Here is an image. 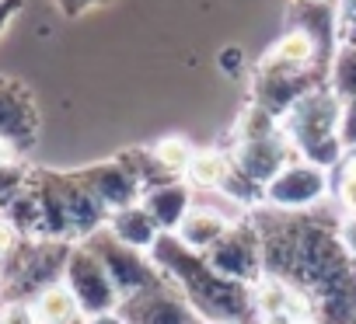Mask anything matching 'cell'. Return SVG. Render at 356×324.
I'll use <instances>...</instances> for the list:
<instances>
[{
  "label": "cell",
  "instance_id": "3957f363",
  "mask_svg": "<svg viewBox=\"0 0 356 324\" xmlns=\"http://www.w3.org/2000/svg\"><path fill=\"white\" fill-rule=\"evenodd\" d=\"M74 244L67 241H22L15 255L0 265L4 275V300H35L42 289L63 282Z\"/></svg>",
  "mask_w": 356,
  "mask_h": 324
},
{
  "label": "cell",
  "instance_id": "5bb4252c",
  "mask_svg": "<svg viewBox=\"0 0 356 324\" xmlns=\"http://www.w3.org/2000/svg\"><path fill=\"white\" fill-rule=\"evenodd\" d=\"M56 185H60V196H63V206H67V220H70V237H74V244H84L91 234L105 230L108 210L95 199V192L81 182L77 171H70V175H60V171H56Z\"/></svg>",
  "mask_w": 356,
  "mask_h": 324
},
{
  "label": "cell",
  "instance_id": "9a60e30c",
  "mask_svg": "<svg viewBox=\"0 0 356 324\" xmlns=\"http://www.w3.org/2000/svg\"><path fill=\"white\" fill-rule=\"evenodd\" d=\"M234 223H241V220H234V216L220 213L217 206H203V203H196V206L189 210V216L182 220V227L175 230V237L182 241L189 251L210 255V251L227 237V230H231Z\"/></svg>",
  "mask_w": 356,
  "mask_h": 324
},
{
  "label": "cell",
  "instance_id": "44dd1931",
  "mask_svg": "<svg viewBox=\"0 0 356 324\" xmlns=\"http://www.w3.org/2000/svg\"><path fill=\"white\" fill-rule=\"evenodd\" d=\"M150 153L157 157V164H161L171 178H186L193 157H196V150H193V143H189L186 136H161V139L150 146Z\"/></svg>",
  "mask_w": 356,
  "mask_h": 324
},
{
  "label": "cell",
  "instance_id": "603a6c76",
  "mask_svg": "<svg viewBox=\"0 0 356 324\" xmlns=\"http://www.w3.org/2000/svg\"><path fill=\"white\" fill-rule=\"evenodd\" d=\"M332 199L339 206V216L356 213V150H349L332 171Z\"/></svg>",
  "mask_w": 356,
  "mask_h": 324
},
{
  "label": "cell",
  "instance_id": "7c38bea8",
  "mask_svg": "<svg viewBox=\"0 0 356 324\" xmlns=\"http://www.w3.org/2000/svg\"><path fill=\"white\" fill-rule=\"evenodd\" d=\"M77 175H81V182L95 192V199H98L108 213L126 210V206H136V203L143 199L140 182L133 178V171L122 164L119 157L98 160V164H88V168H81Z\"/></svg>",
  "mask_w": 356,
  "mask_h": 324
},
{
  "label": "cell",
  "instance_id": "ffe728a7",
  "mask_svg": "<svg viewBox=\"0 0 356 324\" xmlns=\"http://www.w3.org/2000/svg\"><path fill=\"white\" fill-rule=\"evenodd\" d=\"M32 310H35V321L39 324H70V321L84 317L81 314V303H77V296L70 293L67 282H56V286L42 289L32 300Z\"/></svg>",
  "mask_w": 356,
  "mask_h": 324
},
{
  "label": "cell",
  "instance_id": "7402d4cb",
  "mask_svg": "<svg viewBox=\"0 0 356 324\" xmlns=\"http://www.w3.org/2000/svg\"><path fill=\"white\" fill-rule=\"evenodd\" d=\"M328 87L339 101H353L356 98V46L353 42H342L335 60H332V70H328Z\"/></svg>",
  "mask_w": 356,
  "mask_h": 324
},
{
  "label": "cell",
  "instance_id": "484cf974",
  "mask_svg": "<svg viewBox=\"0 0 356 324\" xmlns=\"http://www.w3.org/2000/svg\"><path fill=\"white\" fill-rule=\"evenodd\" d=\"M0 324H39L29 300H4L0 303Z\"/></svg>",
  "mask_w": 356,
  "mask_h": 324
},
{
  "label": "cell",
  "instance_id": "277c9868",
  "mask_svg": "<svg viewBox=\"0 0 356 324\" xmlns=\"http://www.w3.org/2000/svg\"><path fill=\"white\" fill-rule=\"evenodd\" d=\"M325 199H332V171L297 157L266 185L262 206L276 213H314Z\"/></svg>",
  "mask_w": 356,
  "mask_h": 324
},
{
  "label": "cell",
  "instance_id": "d4e9b609",
  "mask_svg": "<svg viewBox=\"0 0 356 324\" xmlns=\"http://www.w3.org/2000/svg\"><path fill=\"white\" fill-rule=\"evenodd\" d=\"M217 70H220L224 77H241V74L248 70L245 49H241V46H224V49L217 53Z\"/></svg>",
  "mask_w": 356,
  "mask_h": 324
},
{
  "label": "cell",
  "instance_id": "8fae6325",
  "mask_svg": "<svg viewBox=\"0 0 356 324\" xmlns=\"http://www.w3.org/2000/svg\"><path fill=\"white\" fill-rule=\"evenodd\" d=\"M0 136L8 139L15 157L29 153L39 139V108L29 87L4 74H0Z\"/></svg>",
  "mask_w": 356,
  "mask_h": 324
},
{
  "label": "cell",
  "instance_id": "4fadbf2b",
  "mask_svg": "<svg viewBox=\"0 0 356 324\" xmlns=\"http://www.w3.org/2000/svg\"><path fill=\"white\" fill-rule=\"evenodd\" d=\"M119 314L129 324H193L200 314L189 307V300L178 293L171 282L140 296H126L119 303Z\"/></svg>",
  "mask_w": 356,
  "mask_h": 324
},
{
  "label": "cell",
  "instance_id": "52a82bcc",
  "mask_svg": "<svg viewBox=\"0 0 356 324\" xmlns=\"http://www.w3.org/2000/svg\"><path fill=\"white\" fill-rule=\"evenodd\" d=\"M63 282L77 296L84 317H98V314L119 310V303H122V296H119L108 268L102 265V258L88 244H74L70 262H67V272H63Z\"/></svg>",
  "mask_w": 356,
  "mask_h": 324
},
{
  "label": "cell",
  "instance_id": "d6a6232c",
  "mask_svg": "<svg viewBox=\"0 0 356 324\" xmlns=\"http://www.w3.org/2000/svg\"><path fill=\"white\" fill-rule=\"evenodd\" d=\"M88 324H129L119 310H108V314H98V317H88Z\"/></svg>",
  "mask_w": 356,
  "mask_h": 324
},
{
  "label": "cell",
  "instance_id": "1f68e13d",
  "mask_svg": "<svg viewBox=\"0 0 356 324\" xmlns=\"http://www.w3.org/2000/svg\"><path fill=\"white\" fill-rule=\"evenodd\" d=\"M95 4H102V0H56V8H60L63 15H70V18L84 15V11H88V8H95Z\"/></svg>",
  "mask_w": 356,
  "mask_h": 324
},
{
  "label": "cell",
  "instance_id": "4316f807",
  "mask_svg": "<svg viewBox=\"0 0 356 324\" xmlns=\"http://www.w3.org/2000/svg\"><path fill=\"white\" fill-rule=\"evenodd\" d=\"M339 136H342V146H346V150H356V98H353V101H342Z\"/></svg>",
  "mask_w": 356,
  "mask_h": 324
},
{
  "label": "cell",
  "instance_id": "f1b7e54d",
  "mask_svg": "<svg viewBox=\"0 0 356 324\" xmlns=\"http://www.w3.org/2000/svg\"><path fill=\"white\" fill-rule=\"evenodd\" d=\"M339 241H342L346 255L356 262V213H349V216H339Z\"/></svg>",
  "mask_w": 356,
  "mask_h": 324
},
{
  "label": "cell",
  "instance_id": "30bf717a",
  "mask_svg": "<svg viewBox=\"0 0 356 324\" xmlns=\"http://www.w3.org/2000/svg\"><path fill=\"white\" fill-rule=\"evenodd\" d=\"M286 28H300L314 49H318V67L328 74L332 60L342 46V28H339V0H293Z\"/></svg>",
  "mask_w": 356,
  "mask_h": 324
},
{
  "label": "cell",
  "instance_id": "d590c367",
  "mask_svg": "<svg viewBox=\"0 0 356 324\" xmlns=\"http://www.w3.org/2000/svg\"><path fill=\"white\" fill-rule=\"evenodd\" d=\"M0 303H4V275H0Z\"/></svg>",
  "mask_w": 356,
  "mask_h": 324
},
{
  "label": "cell",
  "instance_id": "ac0fdd59",
  "mask_svg": "<svg viewBox=\"0 0 356 324\" xmlns=\"http://www.w3.org/2000/svg\"><path fill=\"white\" fill-rule=\"evenodd\" d=\"M227 175H231V150L207 146V150H196L193 164L186 171V182L193 192H220Z\"/></svg>",
  "mask_w": 356,
  "mask_h": 324
},
{
  "label": "cell",
  "instance_id": "8992f818",
  "mask_svg": "<svg viewBox=\"0 0 356 324\" xmlns=\"http://www.w3.org/2000/svg\"><path fill=\"white\" fill-rule=\"evenodd\" d=\"M318 87H328V77L311 74V70H286V67H276V63L262 60L255 77H252V105H259L262 112H269L273 119L283 122V115L304 94H311Z\"/></svg>",
  "mask_w": 356,
  "mask_h": 324
},
{
  "label": "cell",
  "instance_id": "ba28073f",
  "mask_svg": "<svg viewBox=\"0 0 356 324\" xmlns=\"http://www.w3.org/2000/svg\"><path fill=\"white\" fill-rule=\"evenodd\" d=\"M207 262L231 282L241 286H255L266 275V262H262V237L252 223V216H245L241 223H234L227 230V237L207 255Z\"/></svg>",
  "mask_w": 356,
  "mask_h": 324
},
{
  "label": "cell",
  "instance_id": "74e56055",
  "mask_svg": "<svg viewBox=\"0 0 356 324\" xmlns=\"http://www.w3.org/2000/svg\"><path fill=\"white\" fill-rule=\"evenodd\" d=\"M70 324H88V317H77V321H70Z\"/></svg>",
  "mask_w": 356,
  "mask_h": 324
},
{
  "label": "cell",
  "instance_id": "7a4b0ae2",
  "mask_svg": "<svg viewBox=\"0 0 356 324\" xmlns=\"http://www.w3.org/2000/svg\"><path fill=\"white\" fill-rule=\"evenodd\" d=\"M283 133L293 143L297 157L311 160V164L335 171V164L349 153L342 146L339 126H342V101L332 94V87H318L304 94L286 115H283Z\"/></svg>",
  "mask_w": 356,
  "mask_h": 324
},
{
  "label": "cell",
  "instance_id": "83f0119b",
  "mask_svg": "<svg viewBox=\"0 0 356 324\" xmlns=\"http://www.w3.org/2000/svg\"><path fill=\"white\" fill-rule=\"evenodd\" d=\"M339 28H342V42L356 46V0H339Z\"/></svg>",
  "mask_w": 356,
  "mask_h": 324
},
{
  "label": "cell",
  "instance_id": "6da1fadb",
  "mask_svg": "<svg viewBox=\"0 0 356 324\" xmlns=\"http://www.w3.org/2000/svg\"><path fill=\"white\" fill-rule=\"evenodd\" d=\"M150 262L164 272V279L189 300V307L207 317V321H220V324H255V300H252V286L231 282L224 279L207 255L189 251L175 234H161V241L150 248Z\"/></svg>",
  "mask_w": 356,
  "mask_h": 324
},
{
  "label": "cell",
  "instance_id": "d6986e66",
  "mask_svg": "<svg viewBox=\"0 0 356 324\" xmlns=\"http://www.w3.org/2000/svg\"><path fill=\"white\" fill-rule=\"evenodd\" d=\"M266 60L276 63V67H286V70H311V74L328 77V74L318 67V49H314V42H311L300 28H286L283 39L266 53Z\"/></svg>",
  "mask_w": 356,
  "mask_h": 324
},
{
  "label": "cell",
  "instance_id": "5b68a950",
  "mask_svg": "<svg viewBox=\"0 0 356 324\" xmlns=\"http://www.w3.org/2000/svg\"><path fill=\"white\" fill-rule=\"evenodd\" d=\"M84 244L102 258V265L108 268V275H112V282H115V289H119L122 300H126V296H140V293H150V289L168 286L164 272L150 262V255H143V251H136V248H126V244L115 241L108 230L91 234Z\"/></svg>",
  "mask_w": 356,
  "mask_h": 324
},
{
  "label": "cell",
  "instance_id": "cb8c5ba5",
  "mask_svg": "<svg viewBox=\"0 0 356 324\" xmlns=\"http://www.w3.org/2000/svg\"><path fill=\"white\" fill-rule=\"evenodd\" d=\"M32 182V171L22 164V160H8V164H0V210H4L11 199H18Z\"/></svg>",
  "mask_w": 356,
  "mask_h": 324
},
{
  "label": "cell",
  "instance_id": "f546056e",
  "mask_svg": "<svg viewBox=\"0 0 356 324\" xmlns=\"http://www.w3.org/2000/svg\"><path fill=\"white\" fill-rule=\"evenodd\" d=\"M22 244V237H18V230L4 220V216H0V265H4L11 255H15V248Z\"/></svg>",
  "mask_w": 356,
  "mask_h": 324
},
{
  "label": "cell",
  "instance_id": "e575fe53",
  "mask_svg": "<svg viewBox=\"0 0 356 324\" xmlns=\"http://www.w3.org/2000/svg\"><path fill=\"white\" fill-rule=\"evenodd\" d=\"M193 324H220V321H207V317H196Z\"/></svg>",
  "mask_w": 356,
  "mask_h": 324
},
{
  "label": "cell",
  "instance_id": "e0dca14e",
  "mask_svg": "<svg viewBox=\"0 0 356 324\" xmlns=\"http://www.w3.org/2000/svg\"><path fill=\"white\" fill-rule=\"evenodd\" d=\"M105 230H108L115 241H122L126 248H136V251H143V255H150V248L161 241V227H157L154 216L143 210V203L108 213Z\"/></svg>",
  "mask_w": 356,
  "mask_h": 324
},
{
  "label": "cell",
  "instance_id": "2e32d148",
  "mask_svg": "<svg viewBox=\"0 0 356 324\" xmlns=\"http://www.w3.org/2000/svg\"><path fill=\"white\" fill-rule=\"evenodd\" d=\"M143 210L154 216V223L161 227V234H175L178 227H182V220L189 216V210L196 206L193 199V189L186 178H178V182H164L150 192H143Z\"/></svg>",
  "mask_w": 356,
  "mask_h": 324
},
{
  "label": "cell",
  "instance_id": "8d00e7d4",
  "mask_svg": "<svg viewBox=\"0 0 356 324\" xmlns=\"http://www.w3.org/2000/svg\"><path fill=\"white\" fill-rule=\"evenodd\" d=\"M297 324H321V321H314V317H307V321H297Z\"/></svg>",
  "mask_w": 356,
  "mask_h": 324
},
{
  "label": "cell",
  "instance_id": "836d02e7",
  "mask_svg": "<svg viewBox=\"0 0 356 324\" xmlns=\"http://www.w3.org/2000/svg\"><path fill=\"white\" fill-rule=\"evenodd\" d=\"M8 160H15V150L8 146V139L4 136H0V164H8ZM22 160V157H18Z\"/></svg>",
  "mask_w": 356,
  "mask_h": 324
},
{
  "label": "cell",
  "instance_id": "9c48e42d",
  "mask_svg": "<svg viewBox=\"0 0 356 324\" xmlns=\"http://www.w3.org/2000/svg\"><path fill=\"white\" fill-rule=\"evenodd\" d=\"M231 160L241 175H248L255 185H269L290 160H297L293 143L286 139V133H269V136H248V139H234L231 136Z\"/></svg>",
  "mask_w": 356,
  "mask_h": 324
},
{
  "label": "cell",
  "instance_id": "4dcf8cb0",
  "mask_svg": "<svg viewBox=\"0 0 356 324\" xmlns=\"http://www.w3.org/2000/svg\"><path fill=\"white\" fill-rule=\"evenodd\" d=\"M18 11H22V0H0V35H4L8 25L18 18Z\"/></svg>",
  "mask_w": 356,
  "mask_h": 324
}]
</instances>
